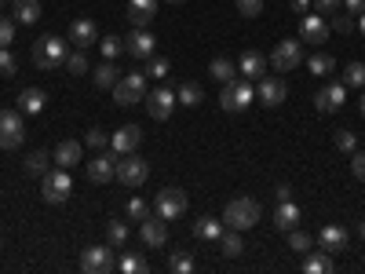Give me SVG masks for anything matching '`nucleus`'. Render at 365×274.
<instances>
[{
    "instance_id": "obj_40",
    "label": "nucleus",
    "mask_w": 365,
    "mask_h": 274,
    "mask_svg": "<svg viewBox=\"0 0 365 274\" xmlns=\"http://www.w3.org/2000/svg\"><path fill=\"white\" fill-rule=\"evenodd\" d=\"M66 70H70L73 77H84V73L91 70V66H88V59H84V51H81V48H77L73 55H66Z\"/></svg>"
},
{
    "instance_id": "obj_52",
    "label": "nucleus",
    "mask_w": 365,
    "mask_h": 274,
    "mask_svg": "<svg viewBox=\"0 0 365 274\" xmlns=\"http://www.w3.org/2000/svg\"><path fill=\"white\" fill-rule=\"evenodd\" d=\"M274 198H278V201H292V187H289V183H278V187H274Z\"/></svg>"
},
{
    "instance_id": "obj_7",
    "label": "nucleus",
    "mask_w": 365,
    "mask_h": 274,
    "mask_svg": "<svg viewBox=\"0 0 365 274\" xmlns=\"http://www.w3.org/2000/svg\"><path fill=\"white\" fill-rule=\"evenodd\" d=\"M113 267H117V256H113L110 245H88L81 253V270L84 274H110Z\"/></svg>"
},
{
    "instance_id": "obj_59",
    "label": "nucleus",
    "mask_w": 365,
    "mask_h": 274,
    "mask_svg": "<svg viewBox=\"0 0 365 274\" xmlns=\"http://www.w3.org/2000/svg\"><path fill=\"white\" fill-rule=\"evenodd\" d=\"M0 8H4V0H0Z\"/></svg>"
},
{
    "instance_id": "obj_16",
    "label": "nucleus",
    "mask_w": 365,
    "mask_h": 274,
    "mask_svg": "<svg viewBox=\"0 0 365 274\" xmlns=\"http://www.w3.org/2000/svg\"><path fill=\"white\" fill-rule=\"evenodd\" d=\"M125 15H128V22L135 29H146L150 22H154V15H158V0H128Z\"/></svg>"
},
{
    "instance_id": "obj_5",
    "label": "nucleus",
    "mask_w": 365,
    "mask_h": 274,
    "mask_svg": "<svg viewBox=\"0 0 365 274\" xmlns=\"http://www.w3.org/2000/svg\"><path fill=\"white\" fill-rule=\"evenodd\" d=\"M146 99V73H128V77H117L113 84V103L117 106H135Z\"/></svg>"
},
{
    "instance_id": "obj_13",
    "label": "nucleus",
    "mask_w": 365,
    "mask_h": 274,
    "mask_svg": "<svg viewBox=\"0 0 365 274\" xmlns=\"http://www.w3.org/2000/svg\"><path fill=\"white\" fill-rule=\"evenodd\" d=\"M117 158H120V154H113V150H106V154H99V158H91V161H88V179H91V183H110V179H117Z\"/></svg>"
},
{
    "instance_id": "obj_49",
    "label": "nucleus",
    "mask_w": 365,
    "mask_h": 274,
    "mask_svg": "<svg viewBox=\"0 0 365 274\" xmlns=\"http://www.w3.org/2000/svg\"><path fill=\"white\" fill-rule=\"evenodd\" d=\"M237 11L245 15V19H256L263 11V0H237Z\"/></svg>"
},
{
    "instance_id": "obj_53",
    "label": "nucleus",
    "mask_w": 365,
    "mask_h": 274,
    "mask_svg": "<svg viewBox=\"0 0 365 274\" xmlns=\"http://www.w3.org/2000/svg\"><path fill=\"white\" fill-rule=\"evenodd\" d=\"M344 8H347L351 15H361V11H365V0H344Z\"/></svg>"
},
{
    "instance_id": "obj_4",
    "label": "nucleus",
    "mask_w": 365,
    "mask_h": 274,
    "mask_svg": "<svg viewBox=\"0 0 365 274\" xmlns=\"http://www.w3.org/2000/svg\"><path fill=\"white\" fill-rule=\"evenodd\" d=\"M73 191V183H70V168H55L48 176H41V198L48 205H63Z\"/></svg>"
},
{
    "instance_id": "obj_25",
    "label": "nucleus",
    "mask_w": 365,
    "mask_h": 274,
    "mask_svg": "<svg viewBox=\"0 0 365 274\" xmlns=\"http://www.w3.org/2000/svg\"><path fill=\"white\" fill-rule=\"evenodd\" d=\"M223 230H227V223L216 220V216H201V220L194 223V238H201V241H220Z\"/></svg>"
},
{
    "instance_id": "obj_29",
    "label": "nucleus",
    "mask_w": 365,
    "mask_h": 274,
    "mask_svg": "<svg viewBox=\"0 0 365 274\" xmlns=\"http://www.w3.org/2000/svg\"><path fill=\"white\" fill-rule=\"evenodd\" d=\"M117 267L125 270V274H150V260L143 253H125L117 260Z\"/></svg>"
},
{
    "instance_id": "obj_45",
    "label": "nucleus",
    "mask_w": 365,
    "mask_h": 274,
    "mask_svg": "<svg viewBox=\"0 0 365 274\" xmlns=\"http://www.w3.org/2000/svg\"><path fill=\"white\" fill-rule=\"evenodd\" d=\"M84 143H88L91 150H106V146H110V136H106L103 128H88V136H84Z\"/></svg>"
},
{
    "instance_id": "obj_8",
    "label": "nucleus",
    "mask_w": 365,
    "mask_h": 274,
    "mask_svg": "<svg viewBox=\"0 0 365 274\" xmlns=\"http://www.w3.org/2000/svg\"><path fill=\"white\" fill-rule=\"evenodd\" d=\"M26 139V125L15 110H0V150H19Z\"/></svg>"
},
{
    "instance_id": "obj_6",
    "label": "nucleus",
    "mask_w": 365,
    "mask_h": 274,
    "mask_svg": "<svg viewBox=\"0 0 365 274\" xmlns=\"http://www.w3.org/2000/svg\"><path fill=\"white\" fill-rule=\"evenodd\" d=\"M187 205H190V198H187V191H179V187H165L158 198H154V212L168 223V220H179L182 212H187Z\"/></svg>"
},
{
    "instance_id": "obj_44",
    "label": "nucleus",
    "mask_w": 365,
    "mask_h": 274,
    "mask_svg": "<svg viewBox=\"0 0 365 274\" xmlns=\"http://www.w3.org/2000/svg\"><path fill=\"white\" fill-rule=\"evenodd\" d=\"M336 150H344V154H354V150H358V139H354L351 128H340L336 132Z\"/></svg>"
},
{
    "instance_id": "obj_9",
    "label": "nucleus",
    "mask_w": 365,
    "mask_h": 274,
    "mask_svg": "<svg viewBox=\"0 0 365 274\" xmlns=\"http://www.w3.org/2000/svg\"><path fill=\"white\" fill-rule=\"evenodd\" d=\"M299 63H303V44L299 41H278L274 44V51H270V66L274 70L289 73V70H299Z\"/></svg>"
},
{
    "instance_id": "obj_22",
    "label": "nucleus",
    "mask_w": 365,
    "mask_h": 274,
    "mask_svg": "<svg viewBox=\"0 0 365 274\" xmlns=\"http://www.w3.org/2000/svg\"><path fill=\"white\" fill-rule=\"evenodd\" d=\"M270 223L278 227V230H292V227H299V205H296V201H278V208H274Z\"/></svg>"
},
{
    "instance_id": "obj_14",
    "label": "nucleus",
    "mask_w": 365,
    "mask_h": 274,
    "mask_svg": "<svg viewBox=\"0 0 365 274\" xmlns=\"http://www.w3.org/2000/svg\"><path fill=\"white\" fill-rule=\"evenodd\" d=\"M154 48H158V41H154L150 29H132V34L125 37V55H132V59H150Z\"/></svg>"
},
{
    "instance_id": "obj_31",
    "label": "nucleus",
    "mask_w": 365,
    "mask_h": 274,
    "mask_svg": "<svg viewBox=\"0 0 365 274\" xmlns=\"http://www.w3.org/2000/svg\"><path fill=\"white\" fill-rule=\"evenodd\" d=\"M220 249H223V256H241V253H245V241H241V230H223V238H220Z\"/></svg>"
},
{
    "instance_id": "obj_56",
    "label": "nucleus",
    "mask_w": 365,
    "mask_h": 274,
    "mask_svg": "<svg viewBox=\"0 0 365 274\" xmlns=\"http://www.w3.org/2000/svg\"><path fill=\"white\" fill-rule=\"evenodd\" d=\"M358 234H361V241H365V220H361V227H358Z\"/></svg>"
},
{
    "instance_id": "obj_54",
    "label": "nucleus",
    "mask_w": 365,
    "mask_h": 274,
    "mask_svg": "<svg viewBox=\"0 0 365 274\" xmlns=\"http://www.w3.org/2000/svg\"><path fill=\"white\" fill-rule=\"evenodd\" d=\"M314 0H292V11H311Z\"/></svg>"
},
{
    "instance_id": "obj_28",
    "label": "nucleus",
    "mask_w": 365,
    "mask_h": 274,
    "mask_svg": "<svg viewBox=\"0 0 365 274\" xmlns=\"http://www.w3.org/2000/svg\"><path fill=\"white\" fill-rule=\"evenodd\" d=\"M44 106H48V96H44L41 88H26L22 96H19V110L22 113H41Z\"/></svg>"
},
{
    "instance_id": "obj_36",
    "label": "nucleus",
    "mask_w": 365,
    "mask_h": 274,
    "mask_svg": "<svg viewBox=\"0 0 365 274\" xmlns=\"http://www.w3.org/2000/svg\"><path fill=\"white\" fill-rule=\"evenodd\" d=\"M117 77H120V73H117V66H113V59H106L103 66H96V84H99V88H113Z\"/></svg>"
},
{
    "instance_id": "obj_26",
    "label": "nucleus",
    "mask_w": 365,
    "mask_h": 274,
    "mask_svg": "<svg viewBox=\"0 0 365 274\" xmlns=\"http://www.w3.org/2000/svg\"><path fill=\"white\" fill-rule=\"evenodd\" d=\"M332 256L322 249V253H303V274H332Z\"/></svg>"
},
{
    "instance_id": "obj_41",
    "label": "nucleus",
    "mask_w": 365,
    "mask_h": 274,
    "mask_svg": "<svg viewBox=\"0 0 365 274\" xmlns=\"http://www.w3.org/2000/svg\"><path fill=\"white\" fill-rule=\"evenodd\" d=\"M344 84H347V88H361V84H365V63H351V66L344 70Z\"/></svg>"
},
{
    "instance_id": "obj_51",
    "label": "nucleus",
    "mask_w": 365,
    "mask_h": 274,
    "mask_svg": "<svg viewBox=\"0 0 365 274\" xmlns=\"http://www.w3.org/2000/svg\"><path fill=\"white\" fill-rule=\"evenodd\" d=\"M340 4H344V0H314V11H329V15H332Z\"/></svg>"
},
{
    "instance_id": "obj_42",
    "label": "nucleus",
    "mask_w": 365,
    "mask_h": 274,
    "mask_svg": "<svg viewBox=\"0 0 365 274\" xmlns=\"http://www.w3.org/2000/svg\"><path fill=\"white\" fill-rule=\"evenodd\" d=\"M168 270H175V274H190V270H194V260H190L187 253H172V256H168Z\"/></svg>"
},
{
    "instance_id": "obj_34",
    "label": "nucleus",
    "mask_w": 365,
    "mask_h": 274,
    "mask_svg": "<svg viewBox=\"0 0 365 274\" xmlns=\"http://www.w3.org/2000/svg\"><path fill=\"white\" fill-rule=\"evenodd\" d=\"M128 220H110L106 223V241L110 245H128Z\"/></svg>"
},
{
    "instance_id": "obj_32",
    "label": "nucleus",
    "mask_w": 365,
    "mask_h": 274,
    "mask_svg": "<svg viewBox=\"0 0 365 274\" xmlns=\"http://www.w3.org/2000/svg\"><path fill=\"white\" fill-rule=\"evenodd\" d=\"M201 99H205V91H201V84H194V81H187V84L175 88V103H182V106H197Z\"/></svg>"
},
{
    "instance_id": "obj_39",
    "label": "nucleus",
    "mask_w": 365,
    "mask_h": 274,
    "mask_svg": "<svg viewBox=\"0 0 365 274\" xmlns=\"http://www.w3.org/2000/svg\"><path fill=\"white\" fill-rule=\"evenodd\" d=\"M125 212H128L125 220H135V223H143V220H146V216H150V212H154V208H150V201H143V198H132Z\"/></svg>"
},
{
    "instance_id": "obj_1",
    "label": "nucleus",
    "mask_w": 365,
    "mask_h": 274,
    "mask_svg": "<svg viewBox=\"0 0 365 274\" xmlns=\"http://www.w3.org/2000/svg\"><path fill=\"white\" fill-rule=\"evenodd\" d=\"M259 216H263V208H259L256 198H234V201L223 208V223H227L230 230H252V227L259 223Z\"/></svg>"
},
{
    "instance_id": "obj_57",
    "label": "nucleus",
    "mask_w": 365,
    "mask_h": 274,
    "mask_svg": "<svg viewBox=\"0 0 365 274\" xmlns=\"http://www.w3.org/2000/svg\"><path fill=\"white\" fill-rule=\"evenodd\" d=\"M361 117H365V91H361Z\"/></svg>"
},
{
    "instance_id": "obj_15",
    "label": "nucleus",
    "mask_w": 365,
    "mask_h": 274,
    "mask_svg": "<svg viewBox=\"0 0 365 274\" xmlns=\"http://www.w3.org/2000/svg\"><path fill=\"white\" fill-rule=\"evenodd\" d=\"M139 143H143L139 125H125V128H117V132L110 136V150H113V154H135Z\"/></svg>"
},
{
    "instance_id": "obj_23",
    "label": "nucleus",
    "mask_w": 365,
    "mask_h": 274,
    "mask_svg": "<svg viewBox=\"0 0 365 274\" xmlns=\"http://www.w3.org/2000/svg\"><path fill=\"white\" fill-rule=\"evenodd\" d=\"M51 161H55L58 168H73V165H81V143H77V139H63V143L55 146Z\"/></svg>"
},
{
    "instance_id": "obj_47",
    "label": "nucleus",
    "mask_w": 365,
    "mask_h": 274,
    "mask_svg": "<svg viewBox=\"0 0 365 274\" xmlns=\"http://www.w3.org/2000/svg\"><path fill=\"white\" fill-rule=\"evenodd\" d=\"M0 73H4V77H15V73H19V66H15V55H11L8 48H0Z\"/></svg>"
},
{
    "instance_id": "obj_17",
    "label": "nucleus",
    "mask_w": 365,
    "mask_h": 274,
    "mask_svg": "<svg viewBox=\"0 0 365 274\" xmlns=\"http://www.w3.org/2000/svg\"><path fill=\"white\" fill-rule=\"evenodd\" d=\"M259 103L263 106H282L285 103V96H289V88H285V81H278V77H259Z\"/></svg>"
},
{
    "instance_id": "obj_30",
    "label": "nucleus",
    "mask_w": 365,
    "mask_h": 274,
    "mask_svg": "<svg viewBox=\"0 0 365 274\" xmlns=\"http://www.w3.org/2000/svg\"><path fill=\"white\" fill-rule=\"evenodd\" d=\"M307 70H311L314 77H329L332 70H336V59H332L329 51H318V55L307 59Z\"/></svg>"
},
{
    "instance_id": "obj_18",
    "label": "nucleus",
    "mask_w": 365,
    "mask_h": 274,
    "mask_svg": "<svg viewBox=\"0 0 365 274\" xmlns=\"http://www.w3.org/2000/svg\"><path fill=\"white\" fill-rule=\"evenodd\" d=\"M344 96H347V84H325L318 96H314V106L322 113H336L344 106Z\"/></svg>"
},
{
    "instance_id": "obj_24",
    "label": "nucleus",
    "mask_w": 365,
    "mask_h": 274,
    "mask_svg": "<svg viewBox=\"0 0 365 274\" xmlns=\"http://www.w3.org/2000/svg\"><path fill=\"white\" fill-rule=\"evenodd\" d=\"M267 66H270V59L263 51H245V55H241V63H237L241 77H263Z\"/></svg>"
},
{
    "instance_id": "obj_3",
    "label": "nucleus",
    "mask_w": 365,
    "mask_h": 274,
    "mask_svg": "<svg viewBox=\"0 0 365 274\" xmlns=\"http://www.w3.org/2000/svg\"><path fill=\"white\" fill-rule=\"evenodd\" d=\"M252 99H256L252 84H245L241 77L227 81V84H223V91H220V106H223L227 113H245V110L252 106Z\"/></svg>"
},
{
    "instance_id": "obj_35",
    "label": "nucleus",
    "mask_w": 365,
    "mask_h": 274,
    "mask_svg": "<svg viewBox=\"0 0 365 274\" xmlns=\"http://www.w3.org/2000/svg\"><path fill=\"white\" fill-rule=\"evenodd\" d=\"M208 70H212V77H216L220 84H227V81L237 77V66L230 63V59H223V55H220V59H212V66H208Z\"/></svg>"
},
{
    "instance_id": "obj_19",
    "label": "nucleus",
    "mask_w": 365,
    "mask_h": 274,
    "mask_svg": "<svg viewBox=\"0 0 365 274\" xmlns=\"http://www.w3.org/2000/svg\"><path fill=\"white\" fill-rule=\"evenodd\" d=\"M299 34H303V41H307V44H322V41H329V22L322 15H303Z\"/></svg>"
},
{
    "instance_id": "obj_11",
    "label": "nucleus",
    "mask_w": 365,
    "mask_h": 274,
    "mask_svg": "<svg viewBox=\"0 0 365 274\" xmlns=\"http://www.w3.org/2000/svg\"><path fill=\"white\" fill-rule=\"evenodd\" d=\"M146 113L154 117V121H168L172 110H175V91L172 88H154V91H146Z\"/></svg>"
},
{
    "instance_id": "obj_20",
    "label": "nucleus",
    "mask_w": 365,
    "mask_h": 274,
    "mask_svg": "<svg viewBox=\"0 0 365 274\" xmlns=\"http://www.w3.org/2000/svg\"><path fill=\"white\" fill-rule=\"evenodd\" d=\"M70 41L84 51V48H91V44H96L99 41V29H96V22H91V19H77L73 26H70Z\"/></svg>"
},
{
    "instance_id": "obj_50",
    "label": "nucleus",
    "mask_w": 365,
    "mask_h": 274,
    "mask_svg": "<svg viewBox=\"0 0 365 274\" xmlns=\"http://www.w3.org/2000/svg\"><path fill=\"white\" fill-rule=\"evenodd\" d=\"M351 172H354V179L365 183V150H361V154H358V150L351 154Z\"/></svg>"
},
{
    "instance_id": "obj_33",
    "label": "nucleus",
    "mask_w": 365,
    "mask_h": 274,
    "mask_svg": "<svg viewBox=\"0 0 365 274\" xmlns=\"http://www.w3.org/2000/svg\"><path fill=\"white\" fill-rule=\"evenodd\" d=\"M48 165H51V154H48V150H34V154H29L26 158V172L29 176H48Z\"/></svg>"
},
{
    "instance_id": "obj_10",
    "label": "nucleus",
    "mask_w": 365,
    "mask_h": 274,
    "mask_svg": "<svg viewBox=\"0 0 365 274\" xmlns=\"http://www.w3.org/2000/svg\"><path fill=\"white\" fill-rule=\"evenodd\" d=\"M150 176V165L143 158H132V154H120L117 158V179L125 183V187H143Z\"/></svg>"
},
{
    "instance_id": "obj_21",
    "label": "nucleus",
    "mask_w": 365,
    "mask_h": 274,
    "mask_svg": "<svg viewBox=\"0 0 365 274\" xmlns=\"http://www.w3.org/2000/svg\"><path fill=\"white\" fill-rule=\"evenodd\" d=\"M139 234H143L146 245H154V249L168 241V227H165V220H161V216H158V220H154V216H146V220L139 223Z\"/></svg>"
},
{
    "instance_id": "obj_37",
    "label": "nucleus",
    "mask_w": 365,
    "mask_h": 274,
    "mask_svg": "<svg viewBox=\"0 0 365 274\" xmlns=\"http://www.w3.org/2000/svg\"><path fill=\"white\" fill-rule=\"evenodd\" d=\"M289 249L303 256V253H311V249H314V238H307L303 230H296V227H292V230H289Z\"/></svg>"
},
{
    "instance_id": "obj_48",
    "label": "nucleus",
    "mask_w": 365,
    "mask_h": 274,
    "mask_svg": "<svg viewBox=\"0 0 365 274\" xmlns=\"http://www.w3.org/2000/svg\"><path fill=\"white\" fill-rule=\"evenodd\" d=\"M15 41V19H0V48H8Z\"/></svg>"
},
{
    "instance_id": "obj_38",
    "label": "nucleus",
    "mask_w": 365,
    "mask_h": 274,
    "mask_svg": "<svg viewBox=\"0 0 365 274\" xmlns=\"http://www.w3.org/2000/svg\"><path fill=\"white\" fill-rule=\"evenodd\" d=\"M146 77H168L172 73V63H168V59H161V55H150V63H146V70H143Z\"/></svg>"
},
{
    "instance_id": "obj_58",
    "label": "nucleus",
    "mask_w": 365,
    "mask_h": 274,
    "mask_svg": "<svg viewBox=\"0 0 365 274\" xmlns=\"http://www.w3.org/2000/svg\"><path fill=\"white\" fill-rule=\"evenodd\" d=\"M165 4H182V0H165Z\"/></svg>"
},
{
    "instance_id": "obj_27",
    "label": "nucleus",
    "mask_w": 365,
    "mask_h": 274,
    "mask_svg": "<svg viewBox=\"0 0 365 274\" xmlns=\"http://www.w3.org/2000/svg\"><path fill=\"white\" fill-rule=\"evenodd\" d=\"M11 11H15V22L34 26L41 19V0H11Z\"/></svg>"
},
{
    "instance_id": "obj_46",
    "label": "nucleus",
    "mask_w": 365,
    "mask_h": 274,
    "mask_svg": "<svg viewBox=\"0 0 365 274\" xmlns=\"http://www.w3.org/2000/svg\"><path fill=\"white\" fill-rule=\"evenodd\" d=\"M329 29H336V34H351V29H354V15H351V11H347V15H332Z\"/></svg>"
},
{
    "instance_id": "obj_12",
    "label": "nucleus",
    "mask_w": 365,
    "mask_h": 274,
    "mask_svg": "<svg viewBox=\"0 0 365 274\" xmlns=\"http://www.w3.org/2000/svg\"><path fill=\"white\" fill-rule=\"evenodd\" d=\"M314 245H322V249H325L329 256H336V253H344V249L351 245V234H347L344 227H336V223H325Z\"/></svg>"
},
{
    "instance_id": "obj_43",
    "label": "nucleus",
    "mask_w": 365,
    "mask_h": 274,
    "mask_svg": "<svg viewBox=\"0 0 365 274\" xmlns=\"http://www.w3.org/2000/svg\"><path fill=\"white\" fill-rule=\"evenodd\" d=\"M99 51H103V59H117L120 51H125V41H120V37H103Z\"/></svg>"
},
{
    "instance_id": "obj_2",
    "label": "nucleus",
    "mask_w": 365,
    "mask_h": 274,
    "mask_svg": "<svg viewBox=\"0 0 365 274\" xmlns=\"http://www.w3.org/2000/svg\"><path fill=\"white\" fill-rule=\"evenodd\" d=\"M34 63L37 70H58V66H66V41L63 37H41L34 44Z\"/></svg>"
},
{
    "instance_id": "obj_55",
    "label": "nucleus",
    "mask_w": 365,
    "mask_h": 274,
    "mask_svg": "<svg viewBox=\"0 0 365 274\" xmlns=\"http://www.w3.org/2000/svg\"><path fill=\"white\" fill-rule=\"evenodd\" d=\"M358 29H361V34H365V11L358 15Z\"/></svg>"
}]
</instances>
